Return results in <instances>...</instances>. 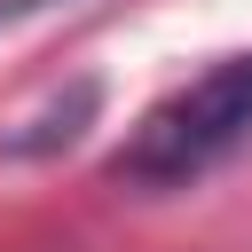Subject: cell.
Instances as JSON below:
<instances>
[{
    "instance_id": "obj_1",
    "label": "cell",
    "mask_w": 252,
    "mask_h": 252,
    "mask_svg": "<svg viewBox=\"0 0 252 252\" xmlns=\"http://www.w3.org/2000/svg\"><path fill=\"white\" fill-rule=\"evenodd\" d=\"M252 142V55H228L142 110V126L118 142L110 181L126 189H189L213 165H228Z\"/></svg>"
}]
</instances>
